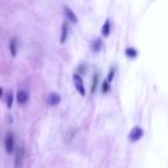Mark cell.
I'll return each instance as SVG.
<instances>
[{
	"instance_id": "15",
	"label": "cell",
	"mask_w": 168,
	"mask_h": 168,
	"mask_svg": "<svg viewBox=\"0 0 168 168\" xmlns=\"http://www.w3.org/2000/svg\"><path fill=\"white\" fill-rule=\"evenodd\" d=\"M95 78H93V83H92V89H91V92L93 93L95 92L96 88H97V83H98V76L96 75V76H93Z\"/></svg>"
},
{
	"instance_id": "6",
	"label": "cell",
	"mask_w": 168,
	"mask_h": 168,
	"mask_svg": "<svg viewBox=\"0 0 168 168\" xmlns=\"http://www.w3.org/2000/svg\"><path fill=\"white\" fill-rule=\"evenodd\" d=\"M16 100H17V102L19 104H25L27 102V100H28V93L25 92V91H19L17 92V96H16Z\"/></svg>"
},
{
	"instance_id": "3",
	"label": "cell",
	"mask_w": 168,
	"mask_h": 168,
	"mask_svg": "<svg viewBox=\"0 0 168 168\" xmlns=\"http://www.w3.org/2000/svg\"><path fill=\"white\" fill-rule=\"evenodd\" d=\"M5 147H6V151L7 153H12L13 149H14V137L10 132H8L6 135V138H5Z\"/></svg>"
},
{
	"instance_id": "5",
	"label": "cell",
	"mask_w": 168,
	"mask_h": 168,
	"mask_svg": "<svg viewBox=\"0 0 168 168\" xmlns=\"http://www.w3.org/2000/svg\"><path fill=\"white\" fill-rule=\"evenodd\" d=\"M65 13H66V16L67 19L70 21L72 23H77V16H76V14L74 13L73 10L70 9L69 7H65Z\"/></svg>"
},
{
	"instance_id": "2",
	"label": "cell",
	"mask_w": 168,
	"mask_h": 168,
	"mask_svg": "<svg viewBox=\"0 0 168 168\" xmlns=\"http://www.w3.org/2000/svg\"><path fill=\"white\" fill-rule=\"evenodd\" d=\"M144 136V131L140 127H135L132 128L130 134H129V140L130 142H137Z\"/></svg>"
},
{
	"instance_id": "9",
	"label": "cell",
	"mask_w": 168,
	"mask_h": 168,
	"mask_svg": "<svg viewBox=\"0 0 168 168\" xmlns=\"http://www.w3.org/2000/svg\"><path fill=\"white\" fill-rule=\"evenodd\" d=\"M9 51H10V54L15 57L16 55V52H17V45H16V39L13 38V39H10V42H9Z\"/></svg>"
},
{
	"instance_id": "7",
	"label": "cell",
	"mask_w": 168,
	"mask_h": 168,
	"mask_svg": "<svg viewBox=\"0 0 168 168\" xmlns=\"http://www.w3.org/2000/svg\"><path fill=\"white\" fill-rule=\"evenodd\" d=\"M110 32H111V22L110 20H106L102 28V34L104 37H108L110 36Z\"/></svg>"
},
{
	"instance_id": "1",
	"label": "cell",
	"mask_w": 168,
	"mask_h": 168,
	"mask_svg": "<svg viewBox=\"0 0 168 168\" xmlns=\"http://www.w3.org/2000/svg\"><path fill=\"white\" fill-rule=\"evenodd\" d=\"M73 81H74V85H75L76 90L78 91V93H80L81 96H85V87H84V84H83V80L81 78L80 75L74 74Z\"/></svg>"
},
{
	"instance_id": "14",
	"label": "cell",
	"mask_w": 168,
	"mask_h": 168,
	"mask_svg": "<svg viewBox=\"0 0 168 168\" xmlns=\"http://www.w3.org/2000/svg\"><path fill=\"white\" fill-rule=\"evenodd\" d=\"M114 74H115V70H114V68H112L110 70V73H108V76H107V82H108V83H111V82L113 81V78H114Z\"/></svg>"
},
{
	"instance_id": "4",
	"label": "cell",
	"mask_w": 168,
	"mask_h": 168,
	"mask_svg": "<svg viewBox=\"0 0 168 168\" xmlns=\"http://www.w3.org/2000/svg\"><path fill=\"white\" fill-rule=\"evenodd\" d=\"M61 102V96L57 93V92H52L49 95V98H47V104L50 106H57L59 102Z\"/></svg>"
},
{
	"instance_id": "11",
	"label": "cell",
	"mask_w": 168,
	"mask_h": 168,
	"mask_svg": "<svg viewBox=\"0 0 168 168\" xmlns=\"http://www.w3.org/2000/svg\"><path fill=\"white\" fill-rule=\"evenodd\" d=\"M102 39H100V38H97L95 42H93V44H92V51L98 52L100 49H102Z\"/></svg>"
},
{
	"instance_id": "16",
	"label": "cell",
	"mask_w": 168,
	"mask_h": 168,
	"mask_svg": "<svg viewBox=\"0 0 168 168\" xmlns=\"http://www.w3.org/2000/svg\"><path fill=\"white\" fill-rule=\"evenodd\" d=\"M20 154H21V151H20V150H19V151H17V154H16V159H15V166H16V167H19V166H20V161H21V159H20Z\"/></svg>"
},
{
	"instance_id": "17",
	"label": "cell",
	"mask_w": 168,
	"mask_h": 168,
	"mask_svg": "<svg viewBox=\"0 0 168 168\" xmlns=\"http://www.w3.org/2000/svg\"><path fill=\"white\" fill-rule=\"evenodd\" d=\"M2 93H4V90H2V88H0V98H1Z\"/></svg>"
},
{
	"instance_id": "13",
	"label": "cell",
	"mask_w": 168,
	"mask_h": 168,
	"mask_svg": "<svg viewBox=\"0 0 168 168\" xmlns=\"http://www.w3.org/2000/svg\"><path fill=\"white\" fill-rule=\"evenodd\" d=\"M102 93H107V92L110 91V83H108L107 81H105V82L102 83Z\"/></svg>"
},
{
	"instance_id": "10",
	"label": "cell",
	"mask_w": 168,
	"mask_h": 168,
	"mask_svg": "<svg viewBox=\"0 0 168 168\" xmlns=\"http://www.w3.org/2000/svg\"><path fill=\"white\" fill-rule=\"evenodd\" d=\"M125 55L130 59L136 58L137 57V51L135 49H132V47H128V49H125Z\"/></svg>"
},
{
	"instance_id": "12",
	"label": "cell",
	"mask_w": 168,
	"mask_h": 168,
	"mask_svg": "<svg viewBox=\"0 0 168 168\" xmlns=\"http://www.w3.org/2000/svg\"><path fill=\"white\" fill-rule=\"evenodd\" d=\"M12 106H13V93H12V91H9L7 96V107L10 110Z\"/></svg>"
},
{
	"instance_id": "8",
	"label": "cell",
	"mask_w": 168,
	"mask_h": 168,
	"mask_svg": "<svg viewBox=\"0 0 168 168\" xmlns=\"http://www.w3.org/2000/svg\"><path fill=\"white\" fill-rule=\"evenodd\" d=\"M67 36H68V28H67V24L63 23L62 27H61V36H60V43L63 44L66 42Z\"/></svg>"
}]
</instances>
